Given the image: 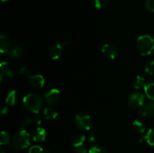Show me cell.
I'll return each mask as SVG.
<instances>
[{"label": "cell", "instance_id": "5b68a950", "mask_svg": "<svg viewBox=\"0 0 154 153\" xmlns=\"http://www.w3.org/2000/svg\"><path fill=\"white\" fill-rule=\"evenodd\" d=\"M145 98L141 92H135L132 93L128 98V105L130 108L134 110H139L144 106Z\"/></svg>", "mask_w": 154, "mask_h": 153}, {"label": "cell", "instance_id": "ba28073f", "mask_svg": "<svg viewBox=\"0 0 154 153\" xmlns=\"http://www.w3.org/2000/svg\"><path fill=\"white\" fill-rule=\"evenodd\" d=\"M14 77V73L13 70L10 68L8 63L6 62H2L0 64V80L2 82L3 79L11 80Z\"/></svg>", "mask_w": 154, "mask_h": 153}, {"label": "cell", "instance_id": "9c48e42d", "mask_svg": "<svg viewBox=\"0 0 154 153\" xmlns=\"http://www.w3.org/2000/svg\"><path fill=\"white\" fill-rule=\"evenodd\" d=\"M45 80L41 74L31 75L29 77V84L33 88H41L45 86Z\"/></svg>", "mask_w": 154, "mask_h": 153}, {"label": "cell", "instance_id": "44dd1931", "mask_svg": "<svg viewBox=\"0 0 154 153\" xmlns=\"http://www.w3.org/2000/svg\"><path fill=\"white\" fill-rule=\"evenodd\" d=\"M144 140L148 145L154 146V129H150L144 137Z\"/></svg>", "mask_w": 154, "mask_h": 153}, {"label": "cell", "instance_id": "f546056e", "mask_svg": "<svg viewBox=\"0 0 154 153\" xmlns=\"http://www.w3.org/2000/svg\"><path fill=\"white\" fill-rule=\"evenodd\" d=\"M146 8L150 12H154V0H147Z\"/></svg>", "mask_w": 154, "mask_h": 153}, {"label": "cell", "instance_id": "d6a6232c", "mask_svg": "<svg viewBox=\"0 0 154 153\" xmlns=\"http://www.w3.org/2000/svg\"><path fill=\"white\" fill-rule=\"evenodd\" d=\"M72 44V42L71 40H65L62 42L61 45L63 48H66V47H68V46H70Z\"/></svg>", "mask_w": 154, "mask_h": 153}, {"label": "cell", "instance_id": "1f68e13d", "mask_svg": "<svg viewBox=\"0 0 154 153\" xmlns=\"http://www.w3.org/2000/svg\"><path fill=\"white\" fill-rule=\"evenodd\" d=\"M32 119H33V123H35V124H38V125H39V124H42V117L38 113H36L35 115L33 116Z\"/></svg>", "mask_w": 154, "mask_h": 153}, {"label": "cell", "instance_id": "e0dca14e", "mask_svg": "<svg viewBox=\"0 0 154 153\" xmlns=\"http://www.w3.org/2000/svg\"><path fill=\"white\" fill-rule=\"evenodd\" d=\"M8 56L11 58H20L23 54V48L20 45H14L8 52Z\"/></svg>", "mask_w": 154, "mask_h": 153}, {"label": "cell", "instance_id": "d4e9b609", "mask_svg": "<svg viewBox=\"0 0 154 153\" xmlns=\"http://www.w3.org/2000/svg\"><path fill=\"white\" fill-rule=\"evenodd\" d=\"M32 123H33L32 118H30V117H26V118H24L22 120V122H21L20 128L21 130H25L27 127L31 125Z\"/></svg>", "mask_w": 154, "mask_h": 153}, {"label": "cell", "instance_id": "5bb4252c", "mask_svg": "<svg viewBox=\"0 0 154 153\" xmlns=\"http://www.w3.org/2000/svg\"><path fill=\"white\" fill-rule=\"evenodd\" d=\"M19 99V93L17 90H12L8 94L5 98V104L8 106H14Z\"/></svg>", "mask_w": 154, "mask_h": 153}, {"label": "cell", "instance_id": "e575fe53", "mask_svg": "<svg viewBox=\"0 0 154 153\" xmlns=\"http://www.w3.org/2000/svg\"><path fill=\"white\" fill-rule=\"evenodd\" d=\"M1 153H6V152H5L4 151V150L2 149V150H1Z\"/></svg>", "mask_w": 154, "mask_h": 153}, {"label": "cell", "instance_id": "ffe728a7", "mask_svg": "<svg viewBox=\"0 0 154 153\" xmlns=\"http://www.w3.org/2000/svg\"><path fill=\"white\" fill-rule=\"evenodd\" d=\"M145 85V80L141 76H136L133 80V87L135 89H139Z\"/></svg>", "mask_w": 154, "mask_h": 153}, {"label": "cell", "instance_id": "7402d4cb", "mask_svg": "<svg viewBox=\"0 0 154 153\" xmlns=\"http://www.w3.org/2000/svg\"><path fill=\"white\" fill-rule=\"evenodd\" d=\"M11 141L10 136L5 131H2L1 136H0V144L2 146H5L9 144V142Z\"/></svg>", "mask_w": 154, "mask_h": 153}, {"label": "cell", "instance_id": "6da1fadb", "mask_svg": "<svg viewBox=\"0 0 154 153\" xmlns=\"http://www.w3.org/2000/svg\"><path fill=\"white\" fill-rule=\"evenodd\" d=\"M24 106L29 111L34 113H38L43 106V100L40 95L35 93L26 94L23 99Z\"/></svg>", "mask_w": 154, "mask_h": 153}, {"label": "cell", "instance_id": "52a82bcc", "mask_svg": "<svg viewBox=\"0 0 154 153\" xmlns=\"http://www.w3.org/2000/svg\"><path fill=\"white\" fill-rule=\"evenodd\" d=\"M102 52L105 57L110 59H115L118 56V49L112 44H105L102 47Z\"/></svg>", "mask_w": 154, "mask_h": 153}, {"label": "cell", "instance_id": "d6986e66", "mask_svg": "<svg viewBox=\"0 0 154 153\" xmlns=\"http://www.w3.org/2000/svg\"><path fill=\"white\" fill-rule=\"evenodd\" d=\"M132 128L138 134L144 133V131L146 130V127L144 123L138 119H135L133 122V123H132Z\"/></svg>", "mask_w": 154, "mask_h": 153}, {"label": "cell", "instance_id": "f1b7e54d", "mask_svg": "<svg viewBox=\"0 0 154 153\" xmlns=\"http://www.w3.org/2000/svg\"><path fill=\"white\" fill-rule=\"evenodd\" d=\"M97 140V134L94 130H91L88 134V141L90 142H94Z\"/></svg>", "mask_w": 154, "mask_h": 153}, {"label": "cell", "instance_id": "83f0119b", "mask_svg": "<svg viewBox=\"0 0 154 153\" xmlns=\"http://www.w3.org/2000/svg\"><path fill=\"white\" fill-rule=\"evenodd\" d=\"M19 73L22 76H26V77H28V78L32 75L31 72L29 71V69H27L26 68H25V67L20 68L19 70Z\"/></svg>", "mask_w": 154, "mask_h": 153}, {"label": "cell", "instance_id": "4316f807", "mask_svg": "<svg viewBox=\"0 0 154 153\" xmlns=\"http://www.w3.org/2000/svg\"><path fill=\"white\" fill-rule=\"evenodd\" d=\"M28 153H45V150L38 145H35L30 147Z\"/></svg>", "mask_w": 154, "mask_h": 153}, {"label": "cell", "instance_id": "8992f818", "mask_svg": "<svg viewBox=\"0 0 154 153\" xmlns=\"http://www.w3.org/2000/svg\"><path fill=\"white\" fill-rule=\"evenodd\" d=\"M60 99V92L57 88H51L44 94V100L50 106L57 104Z\"/></svg>", "mask_w": 154, "mask_h": 153}, {"label": "cell", "instance_id": "7c38bea8", "mask_svg": "<svg viewBox=\"0 0 154 153\" xmlns=\"http://www.w3.org/2000/svg\"><path fill=\"white\" fill-rule=\"evenodd\" d=\"M47 132L44 128L42 127H38L33 131L32 137L35 142H44L46 139Z\"/></svg>", "mask_w": 154, "mask_h": 153}, {"label": "cell", "instance_id": "3957f363", "mask_svg": "<svg viewBox=\"0 0 154 153\" xmlns=\"http://www.w3.org/2000/svg\"><path fill=\"white\" fill-rule=\"evenodd\" d=\"M30 144V134L26 130H20L13 135L11 145L16 150L26 148Z\"/></svg>", "mask_w": 154, "mask_h": 153}, {"label": "cell", "instance_id": "cb8c5ba5", "mask_svg": "<svg viewBox=\"0 0 154 153\" xmlns=\"http://www.w3.org/2000/svg\"><path fill=\"white\" fill-rule=\"evenodd\" d=\"M144 70H145V72L148 75L154 74V60H149L146 63Z\"/></svg>", "mask_w": 154, "mask_h": 153}, {"label": "cell", "instance_id": "484cf974", "mask_svg": "<svg viewBox=\"0 0 154 153\" xmlns=\"http://www.w3.org/2000/svg\"><path fill=\"white\" fill-rule=\"evenodd\" d=\"M110 0H94L95 7L97 9H103L108 6Z\"/></svg>", "mask_w": 154, "mask_h": 153}, {"label": "cell", "instance_id": "277c9868", "mask_svg": "<svg viewBox=\"0 0 154 153\" xmlns=\"http://www.w3.org/2000/svg\"><path fill=\"white\" fill-rule=\"evenodd\" d=\"M75 122L77 128L82 130H90L93 124L92 116L86 112H81L77 114Z\"/></svg>", "mask_w": 154, "mask_h": 153}, {"label": "cell", "instance_id": "30bf717a", "mask_svg": "<svg viewBox=\"0 0 154 153\" xmlns=\"http://www.w3.org/2000/svg\"><path fill=\"white\" fill-rule=\"evenodd\" d=\"M63 47L62 46L61 44H57L52 45L48 50V55L53 60H57L61 57L63 53Z\"/></svg>", "mask_w": 154, "mask_h": 153}, {"label": "cell", "instance_id": "836d02e7", "mask_svg": "<svg viewBox=\"0 0 154 153\" xmlns=\"http://www.w3.org/2000/svg\"><path fill=\"white\" fill-rule=\"evenodd\" d=\"M8 112V106H3L1 108L2 114H7Z\"/></svg>", "mask_w": 154, "mask_h": 153}, {"label": "cell", "instance_id": "603a6c76", "mask_svg": "<svg viewBox=\"0 0 154 153\" xmlns=\"http://www.w3.org/2000/svg\"><path fill=\"white\" fill-rule=\"evenodd\" d=\"M88 153H108V152L105 147L102 146L96 145L91 147V148L89 150Z\"/></svg>", "mask_w": 154, "mask_h": 153}, {"label": "cell", "instance_id": "9a60e30c", "mask_svg": "<svg viewBox=\"0 0 154 153\" xmlns=\"http://www.w3.org/2000/svg\"><path fill=\"white\" fill-rule=\"evenodd\" d=\"M86 140V136L83 133H77L75 134V135L73 136L72 140V146L74 147H78V146H83V144L84 143Z\"/></svg>", "mask_w": 154, "mask_h": 153}, {"label": "cell", "instance_id": "8fae6325", "mask_svg": "<svg viewBox=\"0 0 154 153\" xmlns=\"http://www.w3.org/2000/svg\"><path fill=\"white\" fill-rule=\"evenodd\" d=\"M138 113L143 117L154 116V102L147 104L140 108L138 110Z\"/></svg>", "mask_w": 154, "mask_h": 153}, {"label": "cell", "instance_id": "4dcf8cb0", "mask_svg": "<svg viewBox=\"0 0 154 153\" xmlns=\"http://www.w3.org/2000/svg\"><path fill=\"white\" fill-rule=\"evenodd\" d=\"M89 151H87V148L84 146H78L74 147V153H88Z\"/></svg>", "mask_w": 154, "mask_h": 153}, {"label": "cell", "instance_id": "4fadbf2b", "mask_svg": "<svg viewBox=\"0 0 154 153\" xmlns=\"http://www.w3.org/2000/svg\"><path fill=\"white\" fill-rule=\"evenodd\" d=\"M11 48V40L8 38L5 34L0 36V52L2 53H8Z\"/></svg>", "mask_w": 154, "mask_h": 153}, {"label": "cell", "instance_id": "ac0fdd59", "mask_svg": "<svg viewBox=\"0 0 154 153\" xmlns=\"http://www.w3.org/2000/svg\"><path fill=\"white\" fill-rule=\"evenodd\" d=\"M144 90L147 98L150 100H154V82H149L145 83Z\"/></svg>", "mask_w": 154, "mask_h": 153}, {"label": "cell", "instance_id": "7a4b0ae2", "mask_svg": "<svg viewBox=\"0 0 154 153\" xmlns=\"http://www.w3.org/2000/svg\"><path fill=\"white\" fill-rule=\"evenodd\" d=\"M136 46L141 56H147L154 50V40L153 38L147 34L141 35L136 40Z\"/></svg>", "mask_w": 154, "mask_h": 153}, {"label": "cell", "instance_id": "d590c367", "mask_svg": "<svg viewBox=\"0 0 154 153\" xmlns=\"http://www.w3.org/2000/svg\"><path fill=\"white\" fill-rule=\"evenodd\" d=\"M7 1H8V0H2V2H7Z\"/></svg>", "mask_w": 154, "mask_h": 153}, {"label": "cell", "instance_id": "2e32d148", "mask_svg": "<svg viewBox=\"0 0 154 153\" xmlns=\"http://www.w3.org/2000/svg\"><path fill=\"white\" fill-rule=\"evenodd\" d=\"M43 116L46 120H53L57 118L58 112L52 107H46L44 109Z\"/></svg>", "mask_w": 154, "mask_h": 153}]
</instances>
